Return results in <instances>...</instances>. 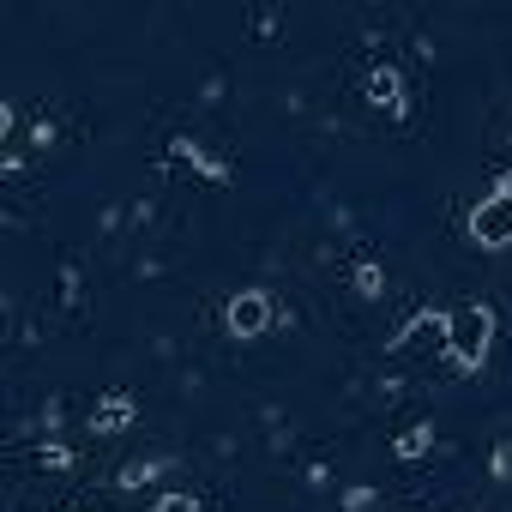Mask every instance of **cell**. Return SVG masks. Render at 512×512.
<instances>
[{
  "instance_id": "cell-1",
  "label": "cell",
  "mask_w": 512,
  "mask_h": 512,
  "mask_svg": "<svg viewBox=\"0 0 512 512\" xmlns=\"http://www.w3.org/2000/svg\"><path fill=\"white\" fill-rule=\"evenodd\" d=\"M488 338H494V314H488L482 302H458V308L446 314V356H452L458 368H482Z\"/></svg>"
},
{
  "instance_id": "cell-2",
  "label": "cell",
  "mask_w": 512,
  "mask_h": 512,
  "mask_svg": "<svg viewBox=\"0 0 512 512\" xmlns=\"http://www.w3.org/2000/svg\"><path fill=\"white\" fill-rule=\"evenodd\" d=\"M223 326H229L235 338H260V332L272 326V296H266V290H241V296H229Z\"/></svg>"
},
{
  "instance_id": "cell-3",
  "label": "cell",
  "mask_w": 512,
  "mask_h": 512,
  "mask_svg": "<svg viewBox=\"0 0 512 512\" xmlns=\"http://www.w3.org/2000/svg\"><path fill=\"white\" fill-rule=\"evenodd\" d=\"M470 235H476L482 247H506V241H512V199H506V193H488V199L470 211Z\"/></svg>"
},
{
  "instance_id": "cell-4",
  "label": "cell",
  "mask_w": 512,
  "mask_h": 512,
  "mask_svg": "<svg viewBox=\"0 0 512 512\" xmlns=\"http://www.w3.org/2000/svg\"><path fill=\"white\" fill-rule=\"evenodd\" d=\"M368 103H374V109H392V115L404 109V79H398V67H374V73H368Z\"/></svg>"
},
{
  "instance_id": "cell-5",
  "label": "cell",
  "mask_w": 512,
  "mask_h": 512,
  "mask_svg": "<svg viewBox=\"0 0 512 512\" xmlns=\"http://www.w3.org/2000/svg\"><path fill=\"white\" fill-rule=\"evenodd\" d=\"M127 422H133V398H127V392H109V398L91 410V428H97V434H109V428H127Z\"/></svg>"
},
{
  "instance_id": "cell-6",
  "label": "cell",
  "mask_w": 512,
  "mask_h": 512,
  "mask_svg": "<svg viewBox=\"0 0 512 512\" xmlns=\"http://www.w3.org/2000/svg\"><path fill=\"white\" fill-rule=\"evenodd\" d=\"M428 440H434L428 428H410V434H398V458H422V452H428Z\"/></svg>"
},
{
  "instance_id": "cell-7",
  "label": "cell",
  "mask_w": 512,
  "mask_h": 512,
  "mask_svg": "<svg viewBox=\"0 0 512 512\" xmlns=\"http://www.w3.org/2000/svg\"><path fill=\"white\" fill-rule=\"evenodd\" d=\"M356 284H362V296H380V284H386V278H380V266H368V260H362V266H356Z\"/></svg>"
},
{
  "instance_id": "cell-8",
  "label": "cell",
  "mask_w": 512,
  "mask_h": 512,
  "mask_svg": "<svg viewBox=\"0 0 512 512\" xmlns=\"http://www.w3.org/2000/svg\"><path fill=\"white\" fill-rule=\"evenodd\" d=\"M157 512H199V500H193V494H163Z\"/></svg>"
},
{
  "instance_id": "cell-9",
  "label": "cell",
  "mask_w": 512,
  "mask_h": 512,
  "mask_svg": "<svg viewBox=\"0 0 512 512\" xmlns=\"http://www.w3.org/2000/svg\"><path fill=\"white\" fill-rule=\"evenodd\" d=\"M121 482H127V488H139V482H151V464H127V470H121Z\"/></svg>"
}]
</instances>
